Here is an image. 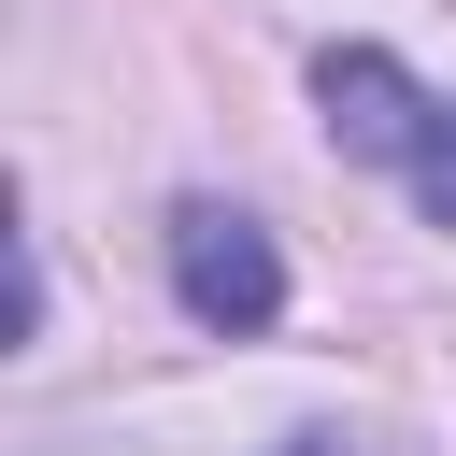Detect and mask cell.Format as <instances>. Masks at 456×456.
I'll return each instance as SVG.
<instances>
[{
	"instance_id": "obj_1",
	"label": "cell",
	"mask_w": 456,
	"mask_h": 456,
	"mask_svg": "<svg viewBox=\"0 0 456 456\" xmlns=\"http://www.w3.org/2000/svg\"><path fill=\"white\" fill-rule=\"evenodd\" d=\"M171 299H185L200 328L256 342V328L285 314V256H271V228L228 214V200H185V214H171Z\"/></svg>"
},
{
	"instance_id": "obj_2",
	"label": "cell",
	"mask_w": 456,
	"mask_h": 456,
	"mask_svg": "<svg viewBox=\"0 0 456 456\" xmlns=\"http://www.w3.org/2000/svg\"><path fill=\"white\" fill-rule=\"evenodd\" d=\"M314 114H328V142H342V157H413L442 100H428L385 43H328V57H314Z\"/></svg>"
},
{
	"instance_id": "obj_3",
	"label": "cell",
	"mask_w": 456,
	"mask_h": 456,
	"mask_svg": "<svg viewBox=\"0 0 456 456\" xmlns=\"http://www.w3.org/2000/svg\"><path fill=\"white\" fill-rule=\"evenodd\" d=\"M399 171H413V214H428V228H456V100L428 114V142H413Z\"/></svg>"
},
{
	"instance_id": "obj_4",
	"label": "cell",
	"mask_w": 456,
	"mask_h": 456,
	"mask_svg": "<svg viewBox=\"0 0 456 456\" xmlns=\"http://www.w3.org/2000/svg\"><path fill=\"white\" fill-rule=\"evenodd\" d=\"M285 456H342V442H285Z\"/></svg>"
}]
</instances>
